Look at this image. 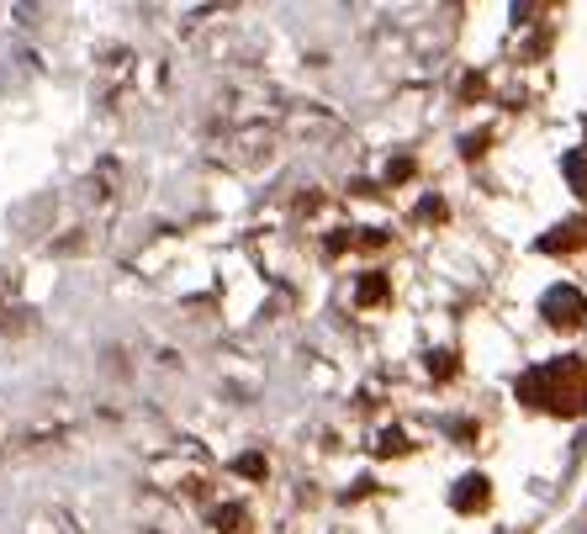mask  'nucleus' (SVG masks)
I'll return each instance as SVG.
<instances>
[{
  "label": "nucleus",
  "instance_id": "1",
  "mask_svg": "<svg viewBox=\"0 0 587 534\" xmlns=\"http://www.w3.org/2000/svg\"><path fill=\"white\" fill-rule=\"evenodd\" d=\"M519 402L535 413L550 418H582L587 413V360L582 355H561V360H545L535 371L519 376Z\"/></svg>",
  "mask_w": 587,
  "mask_h": 534
},
{
  "label": "nucleus",
  "instance_id": "2",
  "mask_svg": "<svg viewBox=\"0 0 587 534\" xmlns=\"http://www.w3.org/2000/svg\"><path fill=\"white\" fill-rule=\"evenodd\" d=\"M540 318H545V328H556V334H582L587 328V297L572 281H561L540 297Z\"/></svg>",
  "mask_w": 587,
  "mask_h": 534
},
{
  "label": "nucleus",
  "instance_id": "3",
  "mask_svg": "<svg viewBox=\"0 0 587 534\" xmlns=\"http://www.w3.org/2000/svg\"><path fill=\"white\" fill-rule=\"evenodd\" d=\"M540 254H550V260H572V254H582L587 249V217H566V223H556L550 233H540V244H535Z\"/></svg>",
  "mask_w": 587,
  "mask_h": 534
},
{
  "label": "nucleus",
  "instance_id": "4",
  "mask_svg": "<svg viewBox=\"0 0 587 534\" xmlns=\"http://www.w3.org/2000/svg\"><path fill=\"white\" fill-rule=\"evenodd\" d=\"M450 508H455V513H487V508H492V482H487L482 471L461 476V482H455V492H450Z\"/></svg>",
  "mask_w": 587,
  "mask_h": 534
},
{
  "label": "nucleus",
  "instance_id": "5",
  "mask_svg": "<svg viewBox=\"0 0 587 534\" xmlns=\"http://www.w3.org/2000/svg\"><path fill=\"white\" fill-rule=\"evenodd\" d=\"M387 297H392V275H387V270H371V275H360V286H355V307H365V312H371V307H381Z\"/></svg>",
  "mask_w": 587,
  "mask_h": 534
},
{
  "label": "nucleus",
  "instance_id": "6",
  "mask_svg": "<svg viewBox=\"0 0 587 534\" xmlns=\"http://www.w3.org/2000/svg\"><path fill=\"white\" fill-rule=\"evenodd\" d=\"M561 175H566V186H572L582 201H587V143H582V149H572V154H566L561 159Z\"/></svg>",
  "mask_w": 587,
  "mask_h": 534
},
{
  "label": "nucleus",
  "instance_id": "7",
  "mask_svg": "<svg viewBox=\"0 0 587 534\" xmlns=\"http://www.w3.org/2000/svg\"><path fill=\"white\" fill-rule=\"evenodd\" d=\"M233 471H238V476H254V482H265V476H270V460L249 450V455H238V460H233Z\"/></svg>",
  "mask_w": 587,
  "mask_h": 534
},
{
  "label": "nucleus",
  "instance_id": "8",
  "mask_svg": "<svg viewBox=\"0 0 587 534\" xmlns=\"http://www.w3.org/2000/svg\"><path fill=\"white\" fill-rule=\"evenodd\" d=\"M244 519H249L244 508H217V513H212V529H217V534H238V529H244Z\"/></svg>",
  "mask_w": 587,
  "mask_h": 534
},
{
  "label": "nucleus",
  "instance_id": "9",
  "mask_svg": "<svg viewBox=\"0 0 587 534\" xmlns=\"http://www.w3.org/2000/svg\"><path fill=\"white\" fill-rule=\"evenodd\" d=\"M413 175H418V164H413L408 154H402V159H392V164H387V186H402V180H413Z\"/></svg>",
  "mask_w": 587,
  "mask_h": 534
},
{
  "label": "nucleus",
  "instance_id": "10",
  "mask_svg": "<svg viewBox=\"0 0 587 534\" xmlns=\"http://www.w3.org/2000/svg\"><path fill=\"white\" fill-rule=\"evenodd\" d=\"M482 96H487V75H466V80H461V101H466V106H476Z\"/></svg>",
  "mask_w": 587,
  "mask_h": 534
},
{
  "label": "nucleus",
  "instance_id": "11",
  "mask_svg": "<svg viewBox=\"0 0 587 534\" xmlns=\"http://www.w3.org/2000/svg\"><path fill=\"white\" fill-rule=\"evenodd\" d=\"M402 439H408L402 429H387V434H381V445H376V455H408V445H402Z\"/></svg>",
  "mask_w": 587,
  "mask_h": 534
},
{
  "label": "nucleus",
  "instance_id": "12",
  "mask_svg": "<svg viewBox=\"0 0 587 534\" xmlns=\"http://www.w3.org/2000/svg\"><path fill=\"white\" fill-rule=\"evenodd\" d=\"M418 217H424V223H445V217H450V207H445V201H439V196H429L424 207H418Z\"/></svg>",
  "mask_w": 587,
  "mask_h": 534
},
{
  "label": "nucleus",
  "instance_id": "13",
  "mask_svg": "<svg viewBox=\"0 0 587 534\" xmlns=\"http://www.w3.org/2000/svg\"><path fill=\"white\" fill-rule=\"evenodd\" d=\"M461 154H466V159H482V154H487V133H471V138H461Z\"/></svg>",
  "mask_w": 587,
  "mask_h": 534
}]
</instances>
